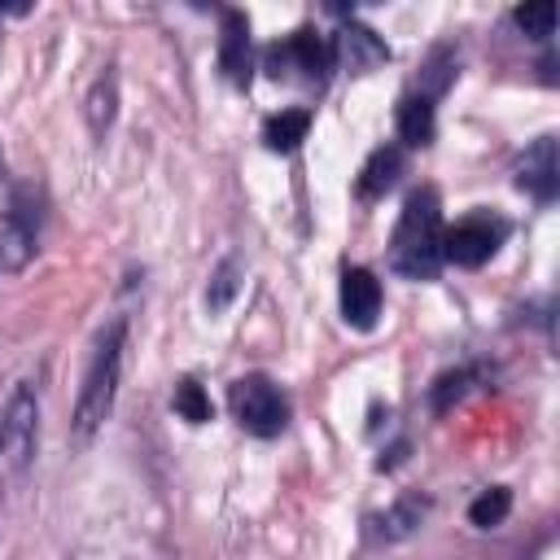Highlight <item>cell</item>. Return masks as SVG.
I'll return each instance as SVG.
<instances>
[{"mask_svg": "<svg viewBox=\"0 0 560 560\" xmlns=\"http://www.w3.org/2000/svg\"><path fill=\"white\" fill-rule=\"evenodd\" d=\"M398 175H402V149H398V144H376V149L368 153V162L359 166L354 192H359L363 201H372V197L389 192V188L398 184Z\"/></svg>", "mask_w": 560, "mask_h": 560, "instance_id": "obj_12", "label": "cell"}, {"mask_svg": "<svg viewBox=\"0 0 560 560\" xmlns=\"http://www.w3.org/2000/svg\"><path fill=\"white\" fill-rule=\"evenodd\" d=\"M267 70L280 79H289L293 70H302V79L306 83H324V74L332 70V48H328V39L319 35V31H311V26H302V31H293L284 44H271L267 48Z\"/></svg>", "mask_w": 560, "mask_h": 560, "instance_id": "obj_5", "label": "cell"}, {"mask_svg": "<svg viewBox=\"0 0 560 560\" xmlns=\"http://www.w3.org/2000/svg\"><path fill=\"white\" fill-rule=\"evenodd\" d=\"M341 315L350 328H372L381 315V280L368 267L341 271Z\"/></svg>", "mask_w": 560, "mask_h": 560, "instance_id": "obj_11", "label": "cell"}, {"mask_svg": "<svg viewBox=\"0 0 560 560\" xmlns=\"http://www.w3.org/2000/svg\"><path fill=\"white\" fill-rule=\"evenodd\" d=\"M508 236V223L494 219V214H472V219H459L455 228L442 232V262H455V267H481L494 258V249L503 245Z\"/></svg>", "mask_w": 560, "mask_h": 560, "instance_id": "obj_4", "label": "cell"}, {"mask_svg": "<svg viewBox=\"0 0 560 560\" xmlns=\"http://www.w3.org/2000/svg\"><path fill=\"white\" fill-rule=\"evenodd\" d=\"M228 407L236 416V424L254 438H276L289 424V398L280 394V385L262 372H249L241 381L228 385Z\"/></svg>", "mask_w": 560, "mask_h": 560, "instance_id": "obj_3", "label": "cell"}, {"mask_svg": "<svg viewBox=\"0 0 560 560\" xmlns=\"http://www.w3.org/2000/svg\"><path fill=\"white\" fill-rule=\"evenodd\" d=\"M512 18H516V26H521L525 35H534V39H551V26H556V4H551V0L521 4Z\"/></svg>", "mask_w": 560, "mask_h": 560, "instance_id": "obj_20", "label": "cell"}, {"mask_svg": "<svg viewBox=\"0 0 560 560\" xmlns=\"http://www.w3.org/2000/svg\"><path fill=\"white\" fill-rule=\"evenodd\" d=\"M389 267L407 280H433L442 267V201L438 188H416L402 201L394 241H389Z\"/></svg>", "mask_w": 560, "mask_h": 560, "instance_id": "obj_1", "label": "cell"}, {"mask_svg": "<svg viewBox=\"0 0 560 560\" xmlns=\"http://www.w3.org/2000/svg\"><path fill=\"white\" fill-rule=\"evenodd\" d=\"M424 516H429V499H424V494H402L389 512H381V516H376V538L398 542V538L416 534V525H420Z\"/></svg>", "mask_w": 560, "mask_h": 560, "instance_id": "obj_15", "label": "cell"}, {"mask_svg": "<svg viewBox=\"0 0 560 560\" xmlns=\"http://www.w3.org/2000/svg\"><path fill=\"white\" fill-rule=\"evenodd\" d=\"M171 402H175V411H179L188 424H206V420L214 416V407H210V394H206V389H201L192 376H184V381L175 385V398H171Z\"/></svg>", "mask_w": 560, "mask_h": 560, "instance_id": "obj_18", "label": "cell"}, {"mask_svg": "<svg viewBox=\"0 0 560 560\" xmlns=\"http://www.w3.org/2000/svg\"><path fill=\"white\" fill-rule=\"evenodd\" d=\"M516 188H525L538 201H551L560 192V162H556V136H538L521 162H516Z\"/></svg>", "mask_w": 560, "mask_h": 560, "instance_id": "obj_8", "label": "cell"}, {"mask_svg": "<svg viewBox=\"0 0 560 560\" xmlns=\"http://www.w3.org/2000/svg\"><path fill=\"white\" fill-rule=\"evenodd\" d=\"M508 512H512V490H508V486H490V490H481V494L468 503V521H472L477 529L503 525Z\"/></svg>", "mask_w": 560, "mask_h": 560, "instance_id": "obj_16", "label": "cell"}, {"mask_svg": "<svg viewBox=\"0 0 560 560\" xmlns=\"http://www.w3.org/2000/svg\"><path fill=\"white\" fill-rule=\"evenodd\" d=\"M236 289H241V267H236V258H223V262L214 267V276H210V289H206L210 311H223V306L236 298Z\"/></svg>", "mask_w": 560, "mask_h": 560, "instance_id": "obj_19", "label": "cell"}, {"mask_svg": "<svg viewBox=\"0 0 560 560\" xmlns=\"http://www.w3.org/2000/svg\"><path fill=\"white\" fill-rule=\"evenodd\" d=\"M35 236H39V210L26 206V192H13V206L0 223V262L9 271L26 267V258L35 254Z\"/></svg>", "mask_w": 560, "mask_h": 560, "instance_id": "obj_7", "label": "cell"}, {"mask_svg": "<svg viewBox=\"0 0 560 560\" xmlns=\"http://www.w3.org/2000/svg\"><path fill=\"white\" fill-rule=\"evenodd\" d=\"M328 48H332V66H346L350 74H363V70H372L376 61H389V48L376 39V31H368V26H359V22H346V26L328 39Z\"/></svg>", "mask_w": 560, "mask_h": 560, "instance_id": "obj_10", "label": "cell"}, {"mask_svg": "<svg viewBox=\"0 0 560 560\" xmlns=\"http://www.w3.org/2000/svg\"><path fill=\"white\" fill-rule=\"evenodd\" d=\"M122 341H127V315H114L101 328L92 359H88V372H83V385H79V402H74V433L79 438H92L114 411L118 376H122Z\"/></svg>", "mask_w": 560, "mask_h": 560, "instance_id": "obj_2", "label": "cell"}, {"mask_svg": "<svg viewBox=\"0 0 560 560\" xmlns=\"http://www.w3.org/2000/svg\"><path fill=\"white\" fill-rule=\"evenodd\" d=\"M311 131V109H280L262 122V144L271 153H293Z\"/></svg>", "mask_w": 560, "mask_h": 560, "instance_id": "obj_14", "label": "cell"}, {"mask_svg": "<svg viewBox=\"0 0 560 560\" xmlns=\"http://www.w3.org/2000/svg\"><path fill=\"white\" fill-rule=\"evenodd\" d=\"M394 127H398V140L411 144V149H424L438 131L433 122V96L429 92H407L398 101V114H394Z\"/></svg>", "mask_w": 560, "mask_h": 560, "instance_id": "obj_13", "label": "cell"}, {"mask_svg": "<svg viewBox=\"0 0 560 560\" xmlns=\"http://www.w3.org/2000/svg\"><path fill=\"white\" fill-rule=\"evenodd\" d=\"M219 70L245 88L254 74V52H249V18L241 9H223V26H219Z\"/></svg>", "mask_w": 560, "mask_h": 560, "instance_id": "obj_9", "label": "cell"}, {"mask_svg": "<svg viewBox=\"0 0 560 560\" xmlns=\"http://www.w3.org/2000/svg\"><path fill=\"white\" fill-rule=\"evenodd\" d=\"M468 381H472V372L468 368H455V372H442L438 381H433V389H429V402H433V411H446L464 389H468Z\"/></svg>", "mask_w": 560, "mask_h": 560, "instance_id": "obj_21", "label": "cell"}, {"mask_svg": "<svg viewBox=\"0 0 560 560\" xmlns=\"http://www.w3.org/2000/svg\"><path fill=\"white\" fill-rule=\"evenodd\" d=\"M109 122H114V70H105L96 79L92 96H88V127H92V136H105Z\"/></svg>", "mask_w": 560, "mask_h": 560, "instance_id": "obj_17", "label": "cell"}, {"mask_svg": "<svg viewBox=\"0 0 560 560\" xmlns=\"http://www.w3.org/2000/svg\"><path fill=\"white\" fill-rule=\"evenodd\" d=\"M0 446L9 455L13 468H26L35 459V446H39V398H35V385L22 381L0 416Z\"/></svg>", "mask_w": 560, "mask_h": 560, "instance_id": "obj_6", "label": "cell"}]
</instances>
